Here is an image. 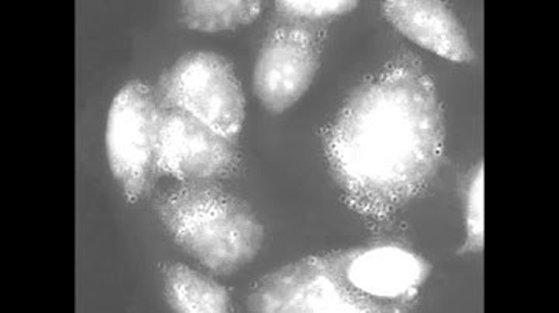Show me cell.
Listing matches in <instances>:
<instances>
[{"instance_id": "cell-1", "label": "cell", "mask_w": 559, "mask_h": 313, "mask_svg": "<svg viewBox=\"0 0 559 313\" xmlns=\"http://www.w3.org/2000/svg\"><path fill=\"white\" fill-rule=\"evenodd\" d=\"M447 127L432 76L403 55L364 81L331 124L326 156L345 201L384 220L436 179Z\"/></svg>"}, {"instance_id": "cell-2", "label": "cell", "mask_w": 559, "mask_h": 313, "mask_svg": "<svg viewBox=\"0 0 559 313\" xmlns=\"http://www.w3.org/2000/svg\"><path fill=\"white\" fill-rule=\"evenodd\" d=\"M157 215L176 244L216 275H231L252 263L264 228L241 198L209 185H187L165 194Z\"/></svg>"}, {"instance_id": "cell-3", "label": "cell", "mask_w": 559, "mask_h": 313, "mask_svg": "<svg viewBox=\"0 0 559 313\" xmlns=\"http://www.w3.org/2000/svg\"><path fill=\"white\" fill-rule=\"evenodd\" d=\"M352 252L310 256L264 276L250 292L252 312H388L380 303L364 297L347 278Z\"/></svg>"}, {"instance_id": "cell-4", "label": "cell", "mask_w": 559, "mask_h": 313, "mask_svg": "<svg viewBox=\"0 0 559 313\" xmlns=\"http://www.w3.org/2000/svg\"><path fill=\"white\" fill-rule=\"evenodd\" d=\"M159 98L165 108L183 110L224 137H237L245 124L240 81L230 62L213 51L179 58L162 76Z\"/></svg>"}, {"instance_id": "cell-5", "label": "cell", "mask_w": 559, "mask_h": 313, "mask_svg": "<svg viewBox=\"0 0 559 313\" xmlns=\"http://www.w3.org/2000/svg\"><path fill=\"white\" fill-rule=\"evenodd\" d=\"M165 106L150 86L132 81L114 98L106 124V153L114 179L130 201L146 193L157 171Z\"/></svg>"}, {"instance_id": "cell-6", "label": "cell", "mask_w": 559, "mask_h": 313, "mask_svg": "<svg viewBox=\"0 0 559 313\" xmlns=\"http://www.w3.org/2000/svg\"><path fill=\"white\" fill-rule=\"evenodd\" d=\"M319 57L310 28L283 25L271 32L253 68V91L264 109L282 113L293 108L311 87Z\"/></svg>"}, {"instance_id": "cell-7", "label": "cell", "mask_w": 559, "mask_h": 313, "mask_svg": "<svg viewBox=\"0 0 559 313\" xmlns=\"http://www.w3.org/2000/svg\"><path fill=\"white\" fill-rule=\"evenodd\" d=\"M235 161L237 147L234 140L224 137L183 110L164 109L157 172L182 182H205L229 174Z\"/></svg>"}, {"instance_id": "cell-8", "label": "cell", "mask_w": 559, "mask_h": 313, "mask_svg": "<svg viewBox=\"0 0 559 313\" xmlns=\"http://www.w3.org/2000/svg\"><path fill=\"white\" fill-rule=\"evenodd\" d=\"M425 257L401 245L353 250L347 278L358 292L388 312H404L429 278Z\"/></svg>"}, {"instance_id": "cell-9", "label": "cell", "mask_w": 559, "mask_h": 313, "mask_svg": "<svg viewBox=\"0 0 559 313\" xmlns=\"http://www.w3.org/2000/svg\"><path fill=\"white\" fill-rule=\"evenodd\" d=\"M385 20L421 49L459 64L476 59L468 29L454 10L437 0H389L382 3Z\"/></svg>"}, {"instance_id": "cell-10", "label": "cell", "mask_w": 559, "mask_h": 313, "mask_svg": "<svg viewBox=\"0 0 559 313\" xmlns=\"http://www.w3.org/2000/svg\"><path fill=\"white\" fill-rule=\"evenodd\" d=\"M165 293L173 311L226 313L231 309L226 287L183 264L171 265L165 275Z\"/></svg>"}, {"instance_id": "cell-11", "label": "cell", "mask_w": 559, "mask_h": 313, "mask_svg": "<svg viewBox=\"0 0 559 313\" xmlns=\"http://www.w3.org/2000/svg\"><path fill=\"white\" fill-rule=\"evenodd\" d=\"M261 7L255 0H191L180 5V22L197 32H226L259 20Z\"/></svg>"}, {"instance_id": "cell-12", "label": "cell", "mask_w": 559, "mask_h": 313, "mask_svg": "<svg viewBox=\"0 0 559 313\" xmlns=\"http://www.w3.org/2000/svg\"><path fill=\"white\" fill-rule=\"evenodd\" d=\"M485 244V171L484 164L471 176L466 190V241L463 252L480 253Z\"/></svg>"}, {"instance_id": "cell-13", "label": "cell", "mask_w": 559, "mask_h": 313, "mask_svg": "<svg viewBox=\"0 0 559 313\" xmlns=\"http://www.w3.org/2000/svg\"><path fill=\"white\" fill-rule=\"evenodd\" d=\"M280 13L294 20L326 21L347 14L358 7L353 0H282L275 3Z\"/></svg>"}]
</instances>
